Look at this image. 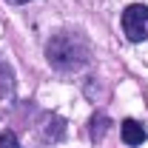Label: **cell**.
Listing matches in <instances>:
<instances>
[{"mask_svg":"<svg viewBox=\"0 0 148 148\" xmlns=\"http://www.w3.org/2000/svg\"><path fill=\"white\" fill-rule=\"evenodd\" d=\"M46 57L60 71H77L88 63V40L77 32H60L49 40Z\"/></svg>","mask_w":148,"mask_h":148,"instance_id":"obj_1","label":"cell"},{"mask_svg":"<svg viewBox=\"0 0 148 148\" xmlns=\"http://www.w3.org/2000/svg\"><path fill=\"white\" fill-rule=\"evenodd\" d=\"M123 32L131 43H143L148 37V6L134 3L123 12Z\"/></svg>","mask_w":148,"mask_h":148,"instance_id":"obj_2","label":"cell"},{"mask_svg":"<svg viewBox=\"0 0 148 148\" xmlns=\"http://www.w3.org/2000/svg\"><path fill=\"white\" fill-rule=\"evenodd\" d=\"M120 131H123V143H125V145H143V143H145V128H143L137 120H125V123L120 125Z\"/></svg>","mask_w":148,"mask_h":148,"instance_id":"obj_3","label":"cell"},{"mask_svg":"<svg viewBox=\"0 0 148 148\" xmlns=\"http://www.w3.org/2000/svg\"><path fill=\"white\" fill-rule=\"evenodd\" d=\"M106 128H108V117L106 114H94L91 117V140H103Z\"/></svg>","mask_w":148,"mask_h":148,"instance_id":"obj_4","label":"cell"},{"mask_svg":"<svg viewBox=\"0 0 148 148\" xmlns=\"http://www.w3.org/2000/svg\"><path fill=\"white\" fill-rule=\"evenodd\" d=\"M43 131H46V137H51V140H60V137L66 134V128H63V120H60V117H49Z\"/></svg>","mask_w":148,"mask_h":148,"instance_id":"obj_5","label":"cell"},{"mask_svg":"<svg viewBox=\"0 0 148 148\" xmlns=\"http://www.w3.org/2000/svg\"><path fill=\"white\" fill-rule=\"evenodd\" d=\"M0 148H20L17 137H14V131H0Z\"/></svg>","mask_w":148,"mask_h":148,"instance_id":"obj_6","label":"cell"},{"mask_svg":"<svg viewBox=\"0 0 148 148\" xmlns=\"http://www.w3.org/2000/svg\"><path fill=\"white\" fill-rule=\"evenodd\" d=\"M6 3H14V6H20V3H29V0H6Z\"/></svg>","mask_w":148,"mask_h":148,"instance_id":"obj_7","label":"cell"}]
</instances>
